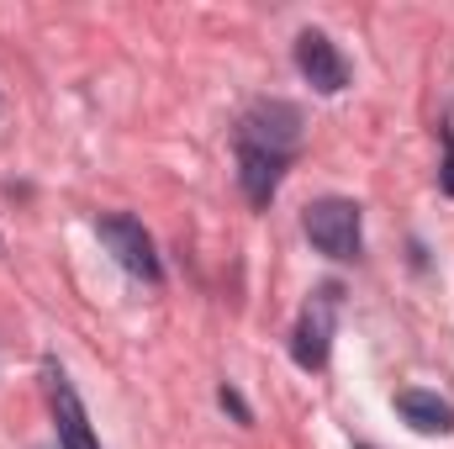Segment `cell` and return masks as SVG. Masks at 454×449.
<instances>
[{"mask_svg":"<svg viewBox=\"0 0 454 449\" xmlns=\"http://www.w3.org/2000/svg\"><path fill=\"white\" fill-rule=\"evenodd\" d=\"M301 127H307V116H301L296 101L259 96L248 112L238 116L232 148H259V154H275V159H296V148H301Z\"/></svg>","mask_w":454,"mask_h":449,"instance_id":"obj_1","label":"cell"},{"mask_svg":"<svg viewBox=\"0 0 454 449\" xmlns=\"http://www.w3.org/2000/svg\"><path fill=\"white\" fill-rule=\"evenodd\" d=\"M339 312H343V286L339 280H323V286L307 296V307H301V318H296V328H291V359H296L307 375L328 370L333 334H339Z\"/></svg>","mask_w":454,"mask_h":449,"instance_id":"obj_2","label":"cell"},{"mask_svg":"<svg viewBox=\"0 0 454 449\" xmlns=\"http://www.w3.org/2000/svg\"><path fill=\"white\" fill-rule=\"evenodd\" d=\"M301 232L312 238V248L317 254H328V259H359L364 254V212H359V201H348V196H317L307 212H301Z\"/></svg>","mask_w":454,"mask_h":449,"instance_id":"obj_3","label":"cell"},{"mask_svg":"<svg viewBox=\"0 0 454 449\" xmlns=\"http://www.w3.org/2000/svg\"><path fill=\"white\" fill-rule=\"evenodd\" d=\"M96 238L112 248V259L132 275V280L164 286V259H159L148 227L137 223V217H127V212H106V217H96Z\"/></svg>","mask_w":454,"mask_h":449,"instance_id":"obj_4","label":"cell"},{"mask_svg":"<svg viewBox=\"0 0 454 449\" xmlns=\"http://www.w3.org/2000/svg\"><path fill=\"white\" fill-rule=\"evenodd\" d=\"M43 391H48V413L59 429V449H101L96 429H90V413H85V402H80V391L59 359H43Z\"/></svg>","mask_w":454,"mask_h":449,"instance_id":"obj_5","label":"cell"},{"mask_svg":"<svg viewBox=\"0 0 454 449\" xmlns=\"http://www.w3.org/2000/svg\"><path fill=\"white\" fill-rule=\"evenodd\" d=\"M296 75L317 91V96H339L348 85V59L339 53V43L317 27L296 32Z\"/></svg>","mask_w":454,"mask_h":449,"instance_id":"obj_6","label":"cell"},{"mask_svg":"<svg viewBox=\"0 0 454 449\" xmlns=\"http://www.w3.org/2000/svg\"><path fill=\"white\" fill-rule=\"evenodd\" d=\"M396 413L407 418L412 434H428V439H450L454 434V402L428 391V386H407L396 391Z\"/></svg>","mask_w":454,"mask_h":449,"instance_id":"obj_7","label":"cell"},{"mask_svg":"<svg viewBox=\"0 0 454 449\" xmlns=\"http://www.w3.org/2000/svg\"><path fill=\"white\" fill-rule=\"evenodd\" d=\"M291 159H275V154H259V148H238V191L248 207H270L280 180H286Z\"/></svg>","mask_w":454,"mask_h":449,"instance_id":"obj_8","label":"cell"},{"mask_svg":"<svg viewBox=\"0 0 454 449\" xmlns=\"http://www.w3.org/2000/svg\"><path fill=\"white\" fill-rule=\"evenodd\" d=\"M217 402H223V413H232L238 423H254V407L238 397V386H232V381H223V386H217Z\"/></svg>","mask_w":454,"mask_h":449,"instance_id":"obj_9","label":"cell"},{"mask_svg":"<svg viewBox=\"0 0 454 449\" xmlns=\"http://www.w3.org/2000/svg\"><path fill=\"white\" fill-rule=\"evenodd\" d=\"M439 143H444V191L454 196V122H439Z\"/></svg>","mask_w":454,"mask_h":449,"instance_id":"obj_10","label":"cell"},{"mask_svg":"<svg viewBox=\"0 0 454 449\" xmlns=\"http://www.w3.org/2000/svg\"><path fill=\"white\" fill-rule=\"evenodd\" d=\"M354 449H370V445H354Z\"/></svg>","mask_w":454,"mask_h":449,"instance_id":"obj_11","label":"cell"},{"mask_svg":"<svg viewBox=\"0 0 454 449\" xmlns=\"http://www.w3.org/2000/svg\"><path fill=\"white\" fill-rule=\"evenodd\" d=\"M37 449H48V445H37Z\"/></svg>","mask_w":454,"mask_h":449,"instance_id":"obj_12","label":"cell"}]
</instances>
